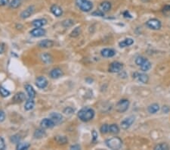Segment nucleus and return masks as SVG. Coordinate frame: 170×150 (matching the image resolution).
<instances>
[{
    "instance_id": "f257e3e1",
    "label": "nucleus",
    "mask_w": 170,
    "mask_h": 150,
    "mask_svg": "<svg viewBox=\"0 0 170 150\" xmlns=\"http://www.w3.org/2000/svg\"><path fill=\"white\" fill-rule=\"evenodd\" d=\"M95 112L93 108L85 107L79 110L77 116L80 121H83V122H88V121H90L93 119V118L95 117Z\"/></svg>"
},
{
    "instance_id": "f03ea898",
    "label": "nucleus",
    "mask_w": 170,
    "mask_h": 150,
    "mask_svg": "<svg viewBox=\"0 0 170 150\" xmlns=\"http://www.w3.org/2000/svg\"><path fill=\"white\" fill-rule=\"evenodd\" d=\"M136 64L138 67H140V69L144 72L149 71L151 68V63L148 59H147L144 56H139L136 58Z\"/></svg>"
},
{
    "instance_id": "7ed1b4c3",
    "label": "nucleus",
    "mask_w": 170,
    "mask_h": 150,
    "mask_svg": "<svg viewBox=\"0 0 170 150\" xmlns=\"http://www.w3.org/2000/svg\"><path fill=\"white\" fill-rule=\"evenodd\" d=\"M106 146L111 149H119L123 146V141L119 137H112L105 141Z\"/></svg>"
},
{
    "instance_id": "20e7f679",
    "label": "nucleus",
    "mask_w": 170,
    "mask_h": 150,
    "mask_svg": "<svg viewBox=\"0 0 170 150\" xmlns=\"http://www.w3.org/2000/svg\"><path fill=\"white\" fill-rule=\"evenodd\" d=\"M77 7L83 12H89L93 8V4L89 0H76Z\"/></svg>"
},
{
    "instance_id": "39448f33",
    "label": "nucleus",
    "mask_w": 170,
    "mask_h": 150,
    "mask_svg": "<svg viewBox=\"0 0 170 150\" xmlns=\"http://www.w3.org/2000/svg\"><path fill=\"white\" fill-rule=\"evenodd\" d=\"M129 107V101L127 99H121L117 102L116 106V111L119 113H123L128 110Z\"/></svg>"
},
{
    "instance_id": "423d86ee",
    "label": "nucleus",
    "mask_w": 170,
    "mask_h": 150,
    "mask_svg": "<svg viewBox=\"0 0 170 150\" xmlns=\"http://www.w3.org/2000/svg\"><path fill=\"white\" fill-rule=\"evenodd\" d=\"M146 25L151 30H154V31H157L161 28L162 24H161L160 21L156 18H152V19L148 20L146 22Z\"/></svg>"
},
{
    "instance_id": "0eeeda50",
    "label": "nucleus",
    "mask_w": 170,
    "mask_h": 150,
    "mask_svg": "<svg viewBox=\"0 0 170 150\" xmlns=\"http://www.w3.org/2000/svg\"><path fill=\"white\" fill-rule=\"evenodd\" d=\"M123 65L119 61H113L109 66V72L111 73H119L123 71Z\"/></svg>"
},
{
    "instance_id": "6e6552de",
    "label": "nucleus",
    "mask_w": 170,
    "mask_h": 150,
    "mask_svg": "<svg viewBox=\"0 0 170 150\" xmlns=\"http://www.w3.org/2000/svg\"><path fill=\"white\" fill-rule=\"evenodd\" d=\"M135 120H136L135 116H129L128 117V118H125V119L123 120L120 123V126L122 129L123 130L129 129L130 127L132 125L133 123H134Z\"/></svg>"
},
{
    "instance_id": "1a4fd4ad",
    "label": "nucleus",
    "mask_w": 170,
    "mask_h": 150,
    "mask_svg": "<svg viewBox=\"0 0 170 150\" xmlns=\"http://www.w3.org/2000/svg\"><path fill=\"white\" fill-rule=\"evenodd\" d=\"M133 78L136 79L138 82L142 83H147L149 81V77H148V75L144 74V73L135 72L133 74Z\"/></svg>"
},
{
    "instance_id": "9d476101",
    "label": "nucleus",
    "mask_w": 170,
    "mask_h": 150,
    "mask_svg": "<svg viewBox=\"0 0 170 150\" xmlns=\"http://www.w3.org/2000/svg\"><path fill=\"white\" fill-rule=\"evenodd\" d=\"M34 11H35L34 6H30L29 7L26 8V9L24 10V11L21 13L20 17H21V18H22V19H26V18H30V17L32 15L33 12H34Z\"/></svg>"
},
{
    "instance_id": "9b49d317",
    "label": "nucleus",
    "mask_w": 170,
    "mask_h": 150,
    "mask_svg": "<svg viewBox=\"0 0 170 150\" xmlns=\"http://www.w3.org/2000/svg\"><path fill=\"white\" fill-rule=\"evenodd\" d=\"M55 124L51 118H44L40 122V126L43 129H49V128L54 127Z\"/></svg>"
},
{
    "instance_id": "f8f14e48",
    "label": "nucleus",
    "mask_w": 170,
    "mask_h": 150,
    "mask_svg": "<svg viewBox=\"0 0 170 150\" xmlns=\"http://www.w3.org/2000/svg\"><path fill=\"white\" fill-rule=\"evenodd\" d=\"M49 118L54 121L55 125L61 124V123H62L63 121H64V117H63L62 115L58 112L51 113L49 115Z\"/></svg>"
},
{
    "instance_id": "ddd939ff",
    "label": "nucleus",
    "mask_w": 170,
    "mask_h": 150,
    "mask_svg": "<svg viewBox=\"0 0 170 150\" xmlns=\"http://www.w3.org/2000/svg\"><path fill=\"white\" fill-rule=\"evenodd\" d=\"M36 85L39 89H45L48 86L47 79L45 77H39L36 79Z\"/></svg>"
},
{
    "instance_id": "4468645a",
    "label": "nucleus",
    "mask_w": 170,
    "mask_h": 150,
    "mask_svg": "<svg viewBox=\"0 0 170 150\" xmlns=\"http://www.w3.org/2000/svg\"><path fill=\"white\" fill-rule=\"evenodd\" d=\"M46 30L41 27H36L30 31L31 36L33 37H41L46 34Z\"/></svg>"
},
{
    "instance_id": "2eb2a0df",
    "label": "nucleus",
    "mask_w": 170,
    "mask_h": 150,
    "mask_svg": "<svg viewBox=\"0 0 170 150\" xmlns=\"http://www.w3.org/2000/svg\"><path fill=\"white\" fill-rule=\"evenodd\" d=\"M50 11L57 18H59V17H61L63 15L62 8L60 7L59 6H58V5H52L51 8H50Z\"/></svg>"
},
{
    "instance_id": "dca6fc26",
    "label": "nucleus",
    "mask_w": 170,
    "mask_h": 150,
    "mask_svg": "<svg viewBox=\"0 0 170 150\" xmlns=\"http://www.w3.org/2000/svg\"><path fill=\"white\" fill-rule=\"evenodd\" d=\"M50 77L52 79H58L61 77L63 76V71L61 68H53L51 71H50Z\"/></svg>"
},
{
    "instance_id": "f3484780",
    "label": "nucleus",
    "mask_w": 170,
    "mask_h": 150,
    "mask_svg": "<svg viewBox=\"0 0 170 150\" xmlns=\"http://www.w3.org/2000/svg\"><path fill=\"white\" fill-rule=\"evenodd\" d=\"M101 55L104 58H111L116 55V52L113 49H109V48H106V49H102L101 51Z\"/></svg>"
},
{
    "instance_id": "a211bd4d",
    "label": "nucleus",
    "mask_w": 170,
    "mask_h": 150,
    "mask_svg": "<svg viewBox=\"0 0 170 150\" xmlns=\"http://www.w3.org/2000/svg\"><path fill=\"white\" fill-rule=\"evenodd\" d=\"M54 46V42L52 40H42L39 43L38 46L42 49H49V48L52 47Z\"/></svg>"
},
{
    "instance_id": "6ab92c4d",
    "label": "nucleus",
    "mask_w": 170,
    "mask_h": 150,
    "mask_svg": "<svg viewBox=\"0 0 170 150\" xmlns=\"http://www.w3.org/2000/svg\"><path fill=\"white\" fill-rule=\"evenodd\" d=\"M111 9V3L110 2L104 1V2H102L100 4L99 10L102 11L104 13L108 12Z\"/></svg>"
},
{
    "instance_id": "aec40b11",
    "label": "nucleus",
    "mask_w": 170,
    "mask_h": 150,
    "mask_svg": "<svg viewBox=\"0 0 170 150\" xmlns=\"http://www.w3.org/2000/svg\"><path fill=\"white\" fill-rule=\"evenodd\" d=\"M26 99V96L25 94L23 92H19V93H17L13 97V101L16 103H21L22 102H24Z\"/></svg>"
},
{
    "instance_id": "412c9836",
    "label": "nucleus",
    "mask_w": 170,
    "mask_h": 150,
    "mask_svg": "<svg viewBox=\"0 0 170 150\" xmlns=\"http://www.w3.org/2000/svg\"><path fill=\"white\" fill-rule=\"evenodd\" d=\"M47 20L45 18H39V19H36L33 21L32 25L35 27H42L47 24Z\"/></svg>"
},
{
    "instance_id": "4be33fe9",
    "label": "nucleus",
    "mask_w": 170,
    "mask_h": 150,
    "mask_svg": "<svg viewBox=\"0 0 170 150\" xmlns=\"http://www.w3.org/2000/svg\"><path fill=\"white\" fill-rule=\"evenodd\" d=\"M40 58L42 61L45 64H50V63L52 62V56L49 53H42V54H41Z\"/></svg>"
},
{
    "instance_id": "5701e85b",
    "label": "nucleus",
    "mask_w": 170,
    "mask_h": 150,
    "mask_svg": "<svg viewBox=\"0 0 170 150\" xmlns=\"http://www.w3.org/2000/svg\"><path fill=\"white\" fill-rule=\"evenodd\" d=\"M25 90H26V93H27L28 97L31 98V99H34L35 96H36V91L33 89V86L30 84H26L25 86Z\"/></svg>"
},
{
    "instance_id": "b1692460",
    "label": "nucleus",
    "mask_w": 170,
    "mask_h": 150,
    "mask_svg": "<svg viewBox=\"0 0 170 150\" xmlns=\"http://www.w3.org/2000/svg\"><path fill=\"white\" fill-rule=\"evenodd\" d=\"M133 43H134V40L132 38H127V39H125L123 41L119 42V46L120 48H125L127 47V46H132Z\"/></svg>"
},
{
    "instance_id": "393cba45",
    "label": "nucleus",
    "mask_w": 170,
    "mask_h": 150,
    "mask_svg": "<svg viewBox=\"0 0 170 150\" xmlns=\"http://www.w3.org/2000/svg\"><path fill=\"white\" fill-rule=\"evenodd\" d=\"M35 106V102L33 99H31V98H29L26 101L24 105V109L26 111H30L32 110Z\"/></svg>"
},
{
    "instance_id": "a878e982",
    "label": "nucleus",
    "mask_w": 170,
    "mask_h": 150,
    "mask_svg": "<svg viewBox=\"0 0 170 150\" xmlns=\"http://www.w3.org/2000/svg\"><path fill=\"white\" fill-rule=\"evenodd\" d=\"M46 135V131L43 130V128H42V129H37L35 131L34 133H33V137H34L35 139H42V138L44 137Z\"/></svg>"
},
{
    "instance_id": "bb28decb",
    "label": "nucleus",
    "mask_w": 170,
    "mask_h": 150,
    "mask_svg": "<svg viewBox=\"0 0 170 150\" xmlns=\"http://www.w3.org/2000/svg\"><path fill=\"white\" fill-rule=\"evenodd\" d=\"M160 110V106L156 103H154V104L151 105V106H148V112L151 113V114H156L157 111H159Z\"/></svg>"
},
{
    "instance_id": "cd10ccee",
    "label": "nucleus",
    "mask_w": 170,
    "mask_h": 150,
    "mask_svg": "<svg viewBox=\"0 0 170 150\" xmlns=\"http://www.w3.org/2000/svg\"><path fill=\"white\" fill-rule=\"evenodd\" d=\"M55 140L59 145H65L68 142L67 138L64 136H57L55 138Z\"/></svg>"
},
{
    "instance_id": "c85d7f7f",
    "label": "nucleus",
    "mask_w": 170,
    "mask_h": 150,
    "mask_svg": "<svg viewBox=\"0 0 170 150\" xmlns=\"http://www.w3.org/2000/svg\"><path fill=\"white\" fill-rule=\"evenodd\" d=\"M30 146V145L28 143H18L16 146V149L18 150H26L28 149Z\"/></svg>"
},
{
    "instance_id": "c756f323",
    "label": "nucleus",
    "mask_w": 170,
    "mask_h": 150,
    "mask_svg": "<svg viewBox=\"0 0 170 150\" xmlns=\"http://www.w3.org/2000/svg\"><path fill=\"white\" fill-rule=\"evenodd\" d=\"M22 3V0H12L9 3V7L11 8H18Z\"/></svg>"
},
{
    "instance_id": "7c9ffc66",
    "label": "nucleus",
    "mask_w": 170,
    "mask_h": 150,
    "mask_svg": "<svg viewBox=\"0 0 170 150\" xmlns=\"http://www.w3.org/2000/svg\"><path fill=\"white\" fill-rule=\"evenodd\" d=\"M109 132L113 134H117L119 132V127L116 124H111L109 126Z\"/></svg>"
},
{
    "instance_id": "2f4dec72",
    "label": "nucleus",
    "mask_w": 170,
    "mask_h": 150,
    "mask_svg": "<svg viewBox=\"0 0 170 150\" xmlns=\"http://www.w3.org/2000/svg\"><path fill=\"white\" fill-rule=\"evenodd\" d=\"M21 137L19 134L13 135V136H11V137H10V141H11L12 143H16V144H18V143L21 142Z\"/></svg>"
},
{
    "instance_id": "473e14b6",
    "label": "nucleus",
    "mask_w": 170,
    "mask_h": 150,
    "mask_svg": "<svg viewBox=\"0 0 170 150\" xmlns=\"http://www.w3.org/2000/svg\"><path fill=\"white\" fill-rule=\"evenodd\" d=\"M10 94H11L10 91H8V90H6V88L3 87V86H0V95H1V96L6 98L8 97Z\"/></svg>"
},
{
    "instance_id": "72a5a7b5",
    "label": "nucleus",
    "mask_w": 170,
    "mask_h": 150,
    "mask_svg": "<svg viewBox=\"0 0 170 150\" xmlns=\"http://www.w3.org/2000/svg\"><path fill=\"white\" fill-rule=\"evenodd\" d=\"M169 149V146L166 143H160V144L156 145L154 147L155 150H168Z\"/></svg>"
},
{
    "instance_id": "f704fd0d",
    "label": "nucleus",
    "mask_w": 170,
    "mask_h": 150,
    "mask_svg": "<svg viewBox=\"0 0 170 150\" xmlns=\"http://www.w3.org/2000/svg\"><path fill=\"white\" fill-rule=\"evenodd\" d=\"M80 33H81V28L78 27L75 28L72 32H71V37H77V36L80 34Z\"/></svg>"
},
{
    "instance_id": "c9c22d12",
    "label": "nucleus",
    "mask_w": 170,
    "mask_h": 150,
    "mask_svg": "<svg viewBox=\"0 0 170 150\" xmlns=\"http://www.w3.org/2000/svg\"><path fill=\"white\" fill-rule=\"evenodd\" d=\"M100 131H101V133H102V134H106V133H107L109 132V125L107 124H103L102 126L101 127V128H100Z\"/></svg>"
},
{
    "instance_id": "e433bc0d",
    "label": "nucleus",
    "mask_w": 170,
    "mask_h": 150,
    "mask_svg": "<svg viewBox=\"0 0 170 150\" xmlns=\"http://www.w3.org/2000/svg\"><path fill=\"white\" fill-rule=\"evenodd\" d=\"M73 24H74V22H73V20L71 19H67V20H65V21H63L62 25L64 27H70L73 26Z\"/></svg>"
},
{
    "instance_id": "4c0bfd02",
    "label": "nucleus",
    "mask_w": 170,
    "mask_h": 150,
    "mask_svg": "<svg viewBox=\"0 0 170 150\" xmlns=\"http://www.w3.org/2000/svg\"><path fill=\"white\" fill-rule=\"evenodd\" d=\"M163 14L165 16L170 18V6H166L163 8Z\"/></svg>"
},
{
    "instance_id": "58836bf2",
    "label": "nucleus",
    "mask_w": 170,
    "mask_h": 150,
    "mask_svg": "<svg viewBox=\"0 0 170 150\" xmlns=\"http://www.w3.org/2000/svg\"><path fill=\"white\" fill-rule=\"evenodd\" d=\"M74 111H75V109L74 108H73L72 107H67L64 108V111H63V112H64L65 115H72L73 113L74 112Z\"/></svg>"
},
{
    "instance_id": "ea45409f",
    "label": "nucleus",
    "mask_w": 170,
    "mask_h": 150,
    "mask_svg": "<svg viewBox=\"0 0 170 150\" xmlns=\"http://www.w3.org/2000/svg\"><path fill=\"white\" fill-rule=\"evenodd\" d=\"M104 14H105V13L103 12L101 10H96V11H93V12L91 13V15L95 17H104Z\"/></svg>"
},
{
    "instance_id": "a19ab883",
    "label": "nucleus",
    "mask_w": 170,
    "mask_h": 150,
    "mask_svg": "<svg viewBox=\"0 0 170 150\" xmlns=\"http://www.w3.org/2000/svg\"><path fill=\"white\" fill-rule=\"evenodd\" d=\"M6 143H5V140L2 137L0 136V150H4L6 149Z\"/></svg>"
},
{
    "instance_id": "79ce46f5",
    "label": "nucleus",
    "mask_w": 170,
    "mask_h": 150,
    "mask_svg": "<svg viewBox=\"0 0 170 150\" xmlns=\"http://www.w3.org/2000/svg\"><path fill=\"white\" fill-rule=\"evenodd\" d=\"M91 136H92V141L96 142V140H98V133L96 132L95 131H92V132H91Z\"/></svg>"
},
{
    "instance_id": "37998d69",
    "label": "nucleus",
    "mask_w": 170,
    "mask_h": 150,
    "mask_svg": "<svg viewBox=\"0 0 170 150\" xmlns=\"http://www.w3.org/2000/svg\"><path fill=\"white\" fill-rule=\"evenodd\" d=\"M5 118H6V115H5L4 111H0V123L4 121Z\"/></svg>"
},
{
    "instance_id": "c03bdc74",
    "label": "nucleus",
    "mask_w": 170,
    "mask_h": 150,
    "mask_svg": "<svg viewBox=\"0 0 170 150\" xmlns=\"http://www.w3.org/2000/svg\"><path fill=\"white\" fill-rule=\"evenodd\" d=\"M9 3V0H0V6H5Z\"/></svg>"
},
{
    "instance_id": "a18cd8bd",
    "label": "nucleus",
    "mask_w": 170,
    "mask_h": 150,
    "mask_svg": "<svg viewBox=\"0 0 170 150\" xmlns=\"http://www.w3.org/2000/svg\"><path fill=\"white\" fill-rule=\"evenodd\" d=\"M81 149L80 146L78 144H76V145H73V146H71V149H74V150H79Z\"/></svg>"
},
{
    "instance_id": "49530a36",
    "label": "nucleus",
    "mask_w": 170,
    "mask_h": 150,
    "mask_svg": "<svg viewBox=\"0 0 170 150\" xmlns=\"http://www.w3.org/2000/svg\"><path fill=\"white\" fill-rule=\"evenodd\" d=\"M123 16H124L125 18H132L131 15H130V13L128 11H125L123 13Z\"/></svg>"
},
{
    "instance_id": "de8ad7c7",
    "label": "nucleus",
    "mask_w": 170,
    "mask_h": 150,
    "mask_svg": "<svg viewBox=\"0 0 170 150\" xmlns=\"http://www.w3.org/2000/svg\"><path fill=\"white\" fill-rule=\"evenodd\" d=\"M5 51V44L4 43H0V54L4 52Z\"/></svg>"
},
{
    "instance_id": "09e8293b",
    "label": "nucleus",
    "mask_w": 170,
    "mask_h": 150,
    "mask_svg": "<svg viewBox=\"0 0 170 150\" xmlns=\"http://www.w3.org/2000/svg\"><path fill=\"white\" fill-rule=\"evenodd\" d=\"M142 2H148L149 0H141Z\"/></svg>"
}]
</instances>
